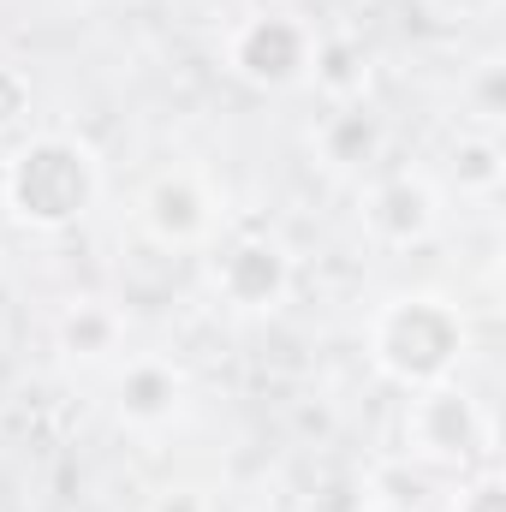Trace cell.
I'll list each match as a JSON object with an SVG mask.
<instances>
[{
	"label": "cell",
	"mask_w": 506,
	"mask_h": 512,
	"mask_svg": "<svg viewBox=\"0 0 506 512\" xmlns=\"http://www.w3.org/2000/svg\"><path fill=\"white\" fill-rule=\"evenodd\" d=\"M191 405V376L179 358L167 352H143V358H126L114 370V393H108V411L114 423L131 429V435H161L185 417Z\"/></svg>",
	"instance_id": "cell-8"
},
{
	"label": "cell",
	"mask_w": 506,
	"mask_h": 512,
	"mask_svg": "<svg viewBox=\"0 0 506 512\" xmlns=\"http://www.w3.org/2000/svg\"><path fill=\"white\" fill-rule=\"evenodd\" d=\"M447 512H506V483L495 465H483V471H465L459 477V489H453V507Z\"/></svg>",
	"instance_id": "cell-14"
},
{
	"label": "cell",
	"mask_w": 506,
	"mask_h": 512,
	"mask_svg": "<svg viewBox=\"0 0 506 512\" xmlns=\"http://www.w3.org/2000/svg\"><path fill=\"white\" fill-rule=\"evenodd\" d=\"M310 155L322 173H340V179H370L387 155V126L370 102H352V108H328L316 131H310Z\"/></svg>",
	"instance_id": "cell-9"
},
{
	"label": "cell",
	"mask_w": 506,
	"mask_h": 512,
	"mask_svg": "<svg viewBox=\"0 0 506 512\" xmlns=\"http://www.w3.org/2000/svg\"><path fill=\"white\" fill-rule=\"evenodd\" d=\"M370 48L358 36H316V60H310V90L328 102V108H352V102H370Z\"/></svg>",
	"instance_id": "cell-11"
},
{
	"label": "cell",
	"mask_w": 506,
	"mask_h": 512,
	"mask_svg": "<svg viewBox=\"0 0 506 512\" xmlns=\"http://www.w3.org/2000/svg\"><path fill=\"white\" fill-rule=\"evenodd\" d=\"M126 346V310L108 304V298H72L60 316H54V352L78 370H102L114 364Z\"/></svg>",
	"instance_id": "cell-10"
},
{
	"label": "cell",
	"mask_w": 506,
	"mask_h": 512,
	"mask_svg": "<svg viewBox=\"0 0 506 512\" xmlns=\"http://www.w3.org/2000/svg\"><path fill=\"white\" fill-rule=\"evenodd\" d=\"M102 197V155L72 131H36L0 161V209L24 233H72Z\"/></svg>",
	"instance_id": "cell-1"
},
{
	"label": "cell",
	"mask_w": 506,
	"mask_h": 512,
	"mask_svg": "<svg viewBox=\"0 0 506 512\" xmlns=\"http://www.w3.org/2000/svg\"><path fill=\"white\" fill-rule=\"evenodd\" d=\"M423 12H429L435 24L465 30V24H489V18L501 12V0H423Z\"/></svg>",
	"instance_id": "cell-17"
},
{
	"label": "cell",
	"mask_w": 506,
	"mask_h": 512,
	"mask_svg": "<svg viewBox=\"0 0 506 512\" xmlns=\"http://www.w3.org/2000/svg\"><path fill=\"white\" fill-rule=\"evenodd\" d=\"M441 179L447 191H459L465 203H495L506 185V149L495 131H459L447 143V161H441Z\"/></svg>",
	"instance_id": "cell-12"
},
{
	"label": "cell",
	"mask_w": 506,
	"mask_h": 512,
	"mask_svg": "<svg viewBox=\"0 0 506 512\" xmlns=\"http://www.w3.org/2000/svg\"><path fill=\"white\" fill-rule=\"evenodd\" d=\"M370 501H376L370 471H358V465H322L304 483V495H298L292 512H364Z\"/></svg>",
	"instance_id": "cell-13"
},
{
	"label": "cell",
	"mask_w": 506,
	"mask_h": 512,
	"mask_svg": "<svg viewBox=\"0 0 506 512\" xmlns=\"http://www.w3.org/2000/svg\"><path fill=\"white\" fill-rule=\"evenodd\" d=\"M441 215H447V197L429 173H411V167H387L370 173L364 191H358V221L370 233V245L381 251H417L441 233Z\"/></svg>",
	"instance_id": "cell-7"
},
{
	"label": "cell",
	"mask_w": 506,
	"mask_h": 512,
	"mask_svg": "<svg viewBox=\"0 0 506 512\" xmlns=\"http://www.w3.org/2000/svg\"><path fill=\"white\" fill-rule=\"evenodd\" d=\"M310 60H316V24L304 12H251L227 30L221 42V66L227 78H239L245 90L262 96H286V90H304L310 84Z\"/></svg>",
	"instance_id": "cell-5"
},
{
	"label": "cell",
	"mask_w": 506,
	"mask_h": 512,
	"mask_svg": "<svg viewBox=\"0 0 506 512\" xmlns=\"http://www.w3.org/2000/svg\"><path fill=\"white\" fill-rule=\"evenodd\" d=\"M364 512H411V507H405V501H393V495H376Z\"/></svg>",
	"instance_id": "cell-18"
},
{
	"label": "cell",
	"mask_w": 506,
	"mask_h": 512,
	"mask_svg": "<svg viewBox=\"0 0 506 512\" xmlns=\"http://www.w3.org/2000/svg\"><path fill=\"white\" fill-rule=\"evenodd\" d=\"M399 435H405V453H411L417 465H429V471L465 477V471L495 465V423H489L483 399L459 382V376L411 387Z\"/></svg>",
	"instance_id": "cell-3"
},
{
	"label": "cell",
	"mask_w": 506,
	"mask_h": 512,
	"mask_svg": "<svg viewBox=\"0 0 506 512\" xmlns=\"http://www.w3.org/2000/svg\"><path fill=\"white\" fill-rule=\"evenodd\" d=\"M30 102H36L30 72H24V66H12V60H0V137L30 120Z\"/></svg>",
	"instance_id": "cell-15"
},
{
	"label": "cell",
	"mask_w": 506,
	"mask_h": 512,
	"mask_svg": "<svg viewBox=\"0 0 506 512\" xmlns=\"http://www.w3.org/2000/svg\"><path fill=\"white\" fill-rule=\"evenodd\" d=\"M131 221L155 251H209L221 239V197L197 167H161L137 185Z\"/></svg>",
	"instance_id": "cell-6"
},
{
	"label": "cell",
	"mask_w": 506,
	"mask_h": 512,
	"mask_svg": "<svg viewBox=\"0 0 506 512\" xmlns=\"http://www.w3.org/2000/svg\"><path fill=\"white\" fill-rule=\"evenodd\" d=\"M143 512H215V495L203 483H161V489H149Z\"/></svg>",
	"instance_id": "cell-16"
},
{
	"label": "cell",
	"mask_w": 506,
	"mask_h": 512,
	"mask_svg": "<svg viewBox=\"0 0 506 512\" xmlns=\"http://www.w3.org/2000/svg\"><path fill=\"white\" fill-rule=\"evenodd\" d=\"M292 286H298V262L280 233L239 227V233L209 245V292L227 316H245V322L280 316Z\"/></svg>",
	"instance_id": "cell-4"
},
{
	"label": "cell",
	"mask_w": 506,
	"mask_h": 512,
	"mask_svg": "<svg viewBox=\"0 0 506 512\" xmlns=\"http://www.w3.org/2000/svg\"><path fill=\"white\" fill-rule=\"evenodd\" d=\"M364 352L381 382L411 393V387L459 376V364L471 352V322L447 292H429V286L393 292L376 304V316L364 328Z\"/></svg>",
	"instance_id": "cell-2"
}]
</instances>
